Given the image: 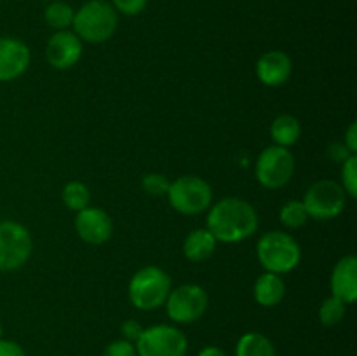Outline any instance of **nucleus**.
I'll use <instances>...</instances> for the list:
<instances>
[{"instance_id": "f257e3e1", "label": "nucleus", "mask_w": 357, "mask_h": 356, "mask_svg": "<svg viewBox=\"0 0 357 356\" xmlns=\"http://www.w3.org/2000/svg\"><path fill=\"white\" fill-rule=\"evenodd\" d=\"M258 213L250 201L223 198L209 206L206 229L218 243H241L258 230Z\"/></svg>"}, {"instance_id": "f03ea898", "label": "nucleus", "mask_w": 357, "mask_h": 356, "mask_svg": "<svg viewBox=\"0 0 357 356\" xmlns=\"http://www.w3.org/2000/svg\"><path fill=\"white\" fill-rule=\"evenodd\" d=\"M119 14L107 0H89L73 16V34L82 42L103 44L117 31Z\"/></svg>"}, {"instance_id": "7ed1b4c3", "label": "nucleus", "mask_w": 357, "mask_h": 356, "mask_svg": "<svg viewBox=\"0 0 357 356\" xmlns=\"http://www.w3.org/2000/svg\"><path fill=\"white\" fill-rule=\"evenodd\" d=\"M257 257L265 271L282 276L298 267L302 248L291 234L284 230H268L258 239Z\"/></svg>"}, {"instance_id": "20e7f679", "label": "nucleus", "mask_w": 357, "mask_h": 356, "mask_svg": "<svg viewBox=\"0 0 357 356\" xmlns=\"http://www.w3.org/2000/svg\"><path fill=\"white\" fill-rule=\"evenodd\" d=\"M171 288H173V281L164 269L157 265H146L136 271L129 279V302L139 311L159 309L166 304Z\"/></svg>"}, {"instance_id": "39448f33", "label": "nucleus", "mask_w": 357, "mask_h": 356, "mask_svg": "<svg viewBox=\"0 0 357 356\" xmlns=\"http://www.w3.org/2000/svg\"><path fill=\"white\" fill-rule=\"evenodd\" d=\"M166 195L171 208L181 215H201L213 205L211 185L195 175H183L171 181Z\"/></svg>"}, {"instance_id": "423d86ee", "label": "nucleus", "mask_w": 357, "mask_h": 356, "mask_svg": "<svg viewBox=\"0 0 357 356\" xmlns=\"http://www.w3.org/2000/svg\"><path fill=\"white\" fill-rule=\"evenodd\" d=\"M33 239L23 223L14 220L0 222V271L13 272L23 267L31 257Z\"/></svg>"}, {"instance_id": "0eeeda50", "label": "nucleus", "mask_w": 357, "mask_h": 356, "mask_svg": "<svg viewBox=\"0 0 357 356\" xmlns=\"http://www.w3.org/2000/svg\"><path fill=\"white\" fill-rule=\"evenodd\" d=\"M164 306L171 321L178 325H190L204 316L209 306V297L201 285L185 283L171 288Z\"/></svg>"}, {"instance_id": "6e6552de", "label": "nucleus", "mask_w": 357, "mask_h": 356, "mask_svg": "<svg viewBox=\"0 0 357 356\" xmlns=\"http://www.w3.org/2000/svg\"><path fill=\"white\" fill-rule=\"evenodd\" d=\"M302 202L310 218L326 222V220L337 218L344 212L347 205V194L342 184L330 178H323L307 188Z\"/></svg>"}, {"instance_id": "1a4fd4ad", "label": "nucleus", "mask_w": 357, "mask_h": 356, "mask_svg": "<svg viewBox=\"0 0 357 356\" xmlns=\"http://www.w3.org/2000/svg\"><path fill=\"white\" fill-rule=\"evenodd\" d=\"M295 173V157L284 147L271 145L260 152L255 163V177L265 188H282L289 184Z\"/></svg>"}, {"instance_id": "9d476101", "label": "nucleus", "mask_w": 357, "mask_h": 356, "mask_svg": "<svg viewBox=\"0 0 357 356\" xmlns=\"http://www.w3.org/2000/svg\"><path fill=\"white\" fill-rule=\"evenodd\" d=\"M138 356H187L188 339L174 325L143 328L135 344Z\"/></svg>"}, {"instance_id": "9b49d317", "label": "nucleus", "mask_w": 357, "mask_h": 356, "mask_svg": "<svg viewBox=\"0 0 357 356\" xmlns=\"http://www.w3.org/2000/svg\"><path fill=\"white\" fill-rule=\"evenodd\" d=\"M84 42L73 31H54L45 44V59L56 70H68L82 58Z\"/></svg>"}, {"instance_id": "f8f14e48", "label": "nucleus", "mask_w": 357, "mask_h": 356, "mask_svg": "<svg viewBox=\"0 0 357 356\" xmlns=\"http://www.w3.org/2000/svg\"><path fill=\"white\" fill-rule=\"evenodd\" d=\"M73 225L77 236L87 244H103L114 234V222L110 215L96 206H87L77 213Z\"/></svg>"}, {"instance_id": "ddd939ff", "label": "nucleus", "mask_w": 357, "mask_h": 356, "mask_svg": "<svg viewBox=\"0 0 357 356\" xmlns=\"http://www.w3.org/2000/svg\"><path fill=\"white\" fill-rule=\"evenodd\" d=\"M31 61L28 45L16 37H0V82H10L23 75Z\"/></svg>"}, {"instance_id": "4468645a", "label": "nucleus", "mask_w": 357, "mask_h": 356, "mask_svg": "<svg viewBox=\"0 0 357 356\" xmlns=\"http://www.w3.org/2000/svg\"><path fill=\"white\" fill-rule=\"evenodd\" d=\"M331 295L344 304H354L357 299V258L356 255H345L335 264L330 278Z\"/></svg>"}, {"instance_id": "2eb2a0df", "label": "nucleus", "mask_w": 357, "mask_h": 356, "mask_svg": "<svg viewBox=\"0 0 357 356\" xmlns=\"http://www.w3.org/2000/svg\"><path fill=\"white\" fill-rule=\"evenodd\" d=\"M257 77L261 84L268 87H278L288 82L293 72V61L286 52L268 51L257 61Z\"/></svg>"}, {"instance_id": "dca6fc26", "label": "nucleus", "mask_w": 357, "mask_h": 356, "mask_svg": "<svg viewBox=\"0 0 357 356\" xmlns=\"http://www.w3.org/2000/svg\"><path fill=\"white\" fill-rule=\"evenodd\" d=\"M253 295L257 304H260L261 307L279 306L286 297L284 279H282V276L265 271L255 281Z\"/></svg>"}, {"instance_id": "f3484780", "label": "nucleus", "mask_w": 357, "mask_h": 356, "mask_svg": "<svg viewBox=\"0 0 357 356\" xmlns=\"http://www.w3.org/2000/svg\"><path fill=\"white\" fill-rule=\"evenodd\" d=\"M218 241L206 227L194 229L187 234L183 241V255L190 262H204L215 253Z\"/></svg>"}, {"instance_id": "a211bd4d", "label": "nucleus", "mask_w": 357, "mask_h": 356, "mask_svg": "<svg viewBox=\"0 0 357 356\" xmlns=\"http://www.w3.org/2000/svg\"><path fill=\"white\" fill-rule=\"evenodd\" d=\"M300 136H302V124L295 115L282 114L272 121L271 138L274 145L289 149L298 142Z\"/></svg>"}, {"instance_id": "6ab92c4d", "label": "nucleus", "mask_w": 357, "mask_h": 356, "mask_svg": "<svg viewBox=\"0 0 357 356\" xmlns=\"http://www.w3.org/2000/svg\"><path fill=\"white\" fill-rule=\"evenodd\" d=\"M236 356H275V348L267 335L248 332L237 341Z\"/></svg>"}, {"instance_id": "aec40b11", "label": "nucleus", "mask_w": 357, "mask_h": 356, "mask_svg": "<svg viewBox=\"0 0 357 356\" xmlns=\"http://www.w3.org/2000/svg\"><path fill=\"white\" fill-rule=\"evenodd\" d=\"M73 16H75V10L70 3L61 2V0H54V2L49 3L44 10V20L47 23L49 28L56 31L68 30L72 28Z\"/></svg>"}, {"instance_id": "412c9836", "label": "nucleus", "mask_w": 357, "mask_h": 356, "mask_svg": "<svg viewBox=\"0 0 357 356\" xmlns=\"http://www.w3.org/2000/svg\"><path fill=\"white\" fill-rule=\"evenodd\" d=\"M61 199L66 208L79 213L84 208H87V206H91V191L86 184L73 180L63 187Z\"/></svg>"}, {"instance_id": "4be33fe9", "label": "nucleus", "mask_w": 357, "mask_h": 356, "mask_svg": "<svg viewBox=\"0 0 357 356\" xmlns=\"http://www.w3.org/2000/svg\"><path fill=\"white\" fill-rule=\"evenodd\" d=\"M309 213L300 199H291V201L284 202L279 212V220L286 229H300L309 222Z\"/></svg>"}, {"instance_id": "5701e85b", "label": "nucleus", "mask_w": 357, "mask_h": 356, "mask_svg": "<svg viewBox=\"0 0 357 356\" xmlns=\"http://www.w3.org/2000/svg\"><path fill=\"white\" fill-rule=\"evenodd\" d=\"M345 311H347V304L342 302L337 297H328L323 300L319 307V321L324 327H335V325L340 323L345 316Z\"/></svg>"}, {"instance_id": "b1692460", "label": "nucleus", "mask_w": 357, "mask_h": 356, "mask_svg": "<svg viewBox=\"0 0 357 356\" xmlns=\"http://www.w3.org/2000/svg\"><path fill=\"white\" fill-rule=\"evenodd\" d=\"M342 187L347 198H357V156L352 154L342 163Z\"/></svg>"}, {"instance_id": "393cba45", "label": "nucleus", "mask_w": 357, "mask_h": 356, "mask_svg": "<svg viewBox=\"0 0 357 356\" xmlns=\"http://www.w3.org/2000/svg\"><path fill=\"white\" fill-rule=\"evenodd\" d=\"M171 181L167 180L166 175L162 173H149L142 178V187L143 191L153 198H162L169 191Z\"/></svg>"}, {"instance_id": "a878e982", "label": "nucleus", "mask_w": 357, "mask_h": 356, "mask_svg": "<svg viewBox=\"0 0 357 356\" xmlns=\"http://www.w3.org/2000/svg\"><path fill=\"white\" fill-rule=\"evenodd\" d=\"M146 3L149 0H112V7L124 16H138L145 10Z\"/></svg>"}, {"instance_id": "bb28decb", "label": "nucleus", "mask_w": 357, "mask_h": 356, "mask_svg": "<svg viewBox=\"0 0 357 356\" xmlns=\"http://www.w3.org/2000/svg\"><path fill=\"white\" fill-rule=\"evenodd\" d=\"M101 356H138V353H136V348L132 342L119 339V341L110 342V344L105 348Z\"/></svg>"}, {"instance_id": "cd10ccee", "label": "nucleus", "mask_w": 357, "mask_h": 356, "mask_svg": "<svg viewBox=\"0 0 357 356\" xmlns=\"http://www.w3.org/2000/svg\"><path fill=\"white\" fill-rule=\"evenodd\" d=\"M121 334L124 341L132 342L136 344V341L139 339V335L143 334V327L139 325V321L136 320H126L121 323Z\"/></svg>"}, {"instance_id": "c85d7f7f", "label": "nucleus", "mask_w": 357, "mask_h": 356, "mask_svg": "<svg viewBox=\"0 0 357 356\" xmlns=\"http://www.w3.org/2000/svg\"><path fill=\"white\" fill-rule=\"evenodd\" d=\"M349 156H352V154L349 152V149L344 143H331V145L328 147V157H330L331 161H335V163L342 164Z\"/></svg>"}, {"instance_id": "c756f323", "label": "nucleus", "mask_w": 357, "mask_h": 356, "mask_svg": "<svg viewBox=\"0 0 357 356\" xmlns=\"http://www.w3.org/2000/svg\"><path fill=\"white\" fill-rule=\"evenodd\" d=\"M0 356H26V353L17 342L2 339L0 341Z\"/></svg>"}, {"instance_id": "7c9ffc66", "label": "nucleus", "mask_w": 357, "mask_h": 356, "mask_svg": "<svg viewBox=\"0 0 357 356\" xmlns=\"http://www.w3.org/2000/svg\"><path fill=\"white\" fill-rule=\"evenodd\" d=\"M344 145L347 147L351 154L357 152V122L356 121H352L351 126L347 128V131H345Z\"/></svg>"}, {"instance_id": "2f4dec72", "label": "nucleus", "mask_w": 357, "mask_h": 356, "mask_svg": "<svg viewBox=\"0 0 357 356\" xmlns=\"http://www.w3.org/2000/svg\"><path fill=\"white\" fill-rule=\"evenodd\" d=\"M197 356H227V353L218 346H206L197 353Z\"/></svg>"}, {"instance_id": "473e14b6", "label": "nucleus", "mask_w": 357, "mask_h": 356, "mask_svg": "<svg viewBox=\"0 0 357 356\" xmlns=\"http://www.w3.org/2000/svg\"><path fill=\"white\" fill-rule=\"evenodd\" d=\"M3 339V327H2V323H0V341H2Z\"/></svg>"}]
</instances>
